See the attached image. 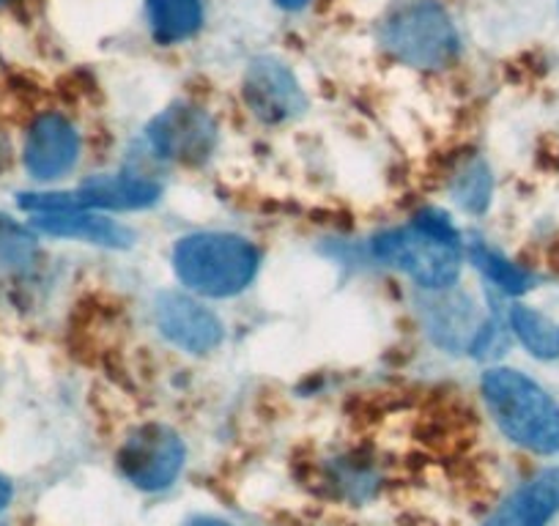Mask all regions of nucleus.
Returning <instances> with one entry per match:
<instances>
[{
	"label": "nucleus",
	"mask_w": 559,
	"mask_h": 526,
	"mask_svg": "<svg viewBox=\"0 0 559 526\" xmlns=\"http://www.w3.org/2000/svg\"><path fill=\"white\" fill-rule=\"evenodd\" d=\"M154 154L174 163L198 165L209 159L217 143L214 118L192 105H174L159 112L146 132Z\"/></svg>",
	"instance_id": "nucleus-6"
},
{
	"label": "nucleus",
	"mask_w": 559,
	"mask_h": 526,
	"mask_svg": "<svg viewBox=\"0 0 559 526\" xmlns=\"http://www.w3.org/2000/svg\"><path fill=\"white\" fill-rule=\"evenodd\" d=\"M36 228L52 236L83 239V241H91V244H102V247H129L134 239L132 230L118 225L116 219H105L85 212L41 214V217H36Z\"/></svg>",
	"instance_id": "nucleus-12"
},
{
	"label": "nucleus",
	"mask_w": 559,
	"mask_h": 526,
	"mask_svg": "<svg viewBox=\"0 0 559 526\" xmlns=\"http://www.w3.org/2000/svg\"><path fill=\"white\" fill-rule=\"evenodd\" d=\"M305 3H310V0H277V7L283 9H302Z\"/></svg>",
	"instance_id": "nucleus-19"
},
{
	"label": "nucleus",
	"mask_w": 559,
	"mask_h": 526,
	"mask_svg": "<svg viewBox=\"0 0 559 526\" xmlns=\"http://www.w3.org/2000/svg\"><path fill=\"white\" fill-rule=\"evenodd\" d=\"M381 45L392 58L419 69H439L459 52V34L448 12L433 0L406 3L386 17Z\"/></svg>",
	"instance_id": "nucleus-4"
},
{
	"label": "nucleus",
	"mask_w": 559,
	"mask_h": 526,
	"mask_svg": "<svg viewBox=\"0 0 559 526\" xmlns=\"http://www.w3.org/2000/svg\"><path fill=\"white\" fill-rule=\"evenodd\" d=\"M146 14L159 45L190 39L203 23L201 0H146Z\"/></svg>",
	"instance_id": "nucleus-13"
},
{
	"label": "nucleus",
	"mask_w": 559,
	"mask_h": 526,
	"mask_svg": "<svg viewBox=\"0 0 559 526\" xmlns=\"http://www.w3.org/2000/svg\"><path fill=\"white\" fill-rule=\"evenodd\" d=\"M483 398L510 442L537 455L559 453V406L530 375L510 368L488 370Z\"/></svg>",
	"instance_id": "nucleus-2"
},
{
	"label": "nucleus",
	"mask_w": 559,
	"mask_h": 526,
	"mask_svg": "<svg viewBox=\"0 0 559 526\" xmlns=\"http://www.w3.org/2000/svg\"><path fill=\"white\" fill-rule=\"evenodd\" d=\"M192 526H230V524H225V521H217V518H198L192 521Z\"/></svg>",
	"instance_id": "nucleus-20"
},
{
	"label": "nucleus",
	"mask_w": 559,
	"mask_h": 526,
	"mask_svg": "<svg viewBox=\"0 0 559 526\" xmlns=\"http://www.w3.org/2000/svg\"><path fill=\"white\" fill-rule=\"evenodd\" d=\"M163 195V187L138 176H94L78 192L80 212L85 208H110V212H134V208L154 206Z\"/></svg>",
	"instance_id": "nucleus-11"
},
{
	"label": "nucleus",
	"mask_w": 559,
	"mask_h": 526,
	"mask_svg": "<svg viewBox=\"0 0 559 526\" xmlns=\"http://www.w3.org/2000/svg\"><path fill=\"white\" fill-rule=\"evenodd\" d=\"M255 247L234 234H192L176 244L174 270L187 288L203 297H234L258 275Z\"/></svg>",
	"instance_id": "nucleus-3"
},
{
	"label": "nucleus",
	"mask_w": 559,
	"mask_h": 526,
	"mask_svg": "<svg viewBox=\"0 0 559 526\" xmlns=\"http://www.w3.org/2000/svg\"><path fill=\"white\" fill-rule=\"evenodd\" d=\"M559 513V469H546L513 493L486 526H546Z\"/></svg>",
	"instance_id": "nucleus-10"
},
{
	"label": "nucleus",
	"mask_w": 559,
	"mask_h": 526,
	"mask_svg": "<svg viewBox=\"0 0 559 526\" xmlns=\"http://www.w3.org/2000/svg\"><path fill=\"white\" fill-rule=\"evenodd\" d=\"M34 239L14 223L0 217V263L3 266H25L34 261Z\"/></svg>",
	"instance_id": "nucleus-17"
},
{
	"label": "nucleus",
	"mask_w": 559,
	"mask_h": 526,
	"mask_svg": "<svg viewBox=\"0 0 559 526\" xmlns=\"http://www.w3.org/2000/svg\"><path fill=\"white\" fill-rule=\"evenodd\" d=\"M9 502H12V486H9V480H3V477H0V513L7 510Z\"/></svg>",
	"instance_id": "nucleus-18"
},
{
	"label": "nucleus",
	"mask_w": 559,
	"mask_h": 526,
	"mask_svg": "<svg viewBox=\"0 0 559 526\" xmlns=\"http://www.w3.org/2000/svg\"><path fill=\"white\" fill-rule=\"evenodd\" d=\"M453 190L461 206L469 208V212H483L488 206V198H491V176H488L486 165H466L459 179H455Z\"/></svg>",
	"instance_id": "nucleus-16"
},
{
	"label": "nucleus",
	"mask_w": 559,
	"mask_h": 526,
	"mask_svg": "<svg viewBox=\"0 0 559 526\" xmlns=\"http://www.w3.org/2000/svg\"><path fill=\"white\" fill-rule=\"evenodd\" d=\"M510 324H513V332L519 335V340L524 343L535 357H559V326L551 324L546 315L519 304V308H513V313H510Z\"/></svg>",
	"instance_id": "nucleus-14"
},
{
	"label": "nucleus",
	"mask_w": 559,
	"mask_h": 526,
	"mask_svg": "<svg viewBox=\"0 0 559 526\" xmlns=\"http://www.w3.org/2000/svg\"><path fill=\"white\" fill-rule=\"evenodd\" d=\"M157 326L174 346L190 354H206L223 340L217 315L185 294H163L157 299Z\"/></svg>",
	"instance_id": "nucleus-9"
},
{
	"label": "nucleus",
	"mask_w": 559,
	"mask_h": 526,
	"mask_svg": "<svg viewBox=\"0 0 559 526\" xmlns=\"http://www.w3.org/2000/svg\"><path fill=\"white\" fill-rule=\"evenodd\" d=\"M469 255L472 261H475L477 270H480L493 286L502 288L504 294H524L532 288L530 272H524L521 266L510 263L508 258L499 255L497 250H491L486 241H475V244L469 247Z\"/></svg>",
	"instance_id": "nucleus-15"
},
{
	"label": "nucleus",
	"mask_w": 559,
	"mask_h": 526,
	"mask_svg": "<svg viewBox=\"0 0 559 526\" xmlns=\"http://www.w3.org/2000/svg\"><path fill=\"white\" fill-rule=\"evenodd\" d=\"M185 442L168 426H143L123 442L118 469L140 491H163L179 477L185 466Z\"/></svg>",
	"instance_id": "nucleus-5"
},
{
	"label": "nucleus",
	"mask_w": 559,
	"mask_h": 526,
	"mask_svg": "<svg viewBox=\"0 0 559 526\" xmlns=\"http://www.w3.org/2000/svg\"><path fill=\"white\" fill-rule=\"evenodd\" d=\"M80 157L78 129L63 116L47 112L36 118L25 141V168L34 179L50 181L61 179L63 174L74 168Z\"/></svg>",
	"instance_id": "nucleus-8"
},
{
	"label": "nucleus",
	"mask_w": 559,
	"mask_h": 526,
	"mask_svg": "<svg viewBox=\"0 0 559 526\" xmlns=\"http://www.w3.org/2000/svg\"><path fill=\"white\" fill-rule=\"evenodd\" d=\"M376 255L423 288H448L461 275V239L448 214L428 208L408 228L376 236Z\"/></svg>",
	"instance_id": "nucleus-1"
},
{
	"label": "nucleus",
	"mask_w": 559,
	"mask_h": 526,
	"mask_svg": "<svg viewBox=\"0 0 559 526\" xmlns=\"http://www.w3.org/2000/svg\"><path fill=\"white\" fill-rule=\"evenodd\" d=\"M245 99L252 116L266 123H283L299 116L305 107L302 88L286 63L274 58H258L245 77Z\"/></svg>",
	"instance_id": "nucleus-7"
}]
</instances>
